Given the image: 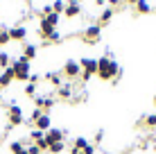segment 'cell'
I'll return each mask as SVG.
<instances>
[{"label": "cell", "instance_id": "obj_28", "mask_svg": "<svg viewBox=\"0 0 156 154\" xmlns=\"http://www.w3.org/2000/svg\"><path fill=\"white\" fill-rule=\"evenodd\" d=\"M145 125L147 127H156V113H149L147 118H145Z\"/></svg>", "mask_w": 156, "mask_h": 154}, {"label": "cell", "instance_id": "obj_12", "mask_svg": "<svg viewBox=\"0 0 156 154\" xmlns=\"http://www.w3.org/2000/svg\"><path fill=\"white\" fill-rule=\"evenodd\" d=\"M12 82H14V70H12V66H9V68H5V70L0 73V88H7Z\"/></svg>", "mask_w": 156, "mask_h": 154}, {"label": "cell", "instance_id": "obj_32", "mask_svg": "<svg viewBox=\"0 0 156 154\" xmlns=\"http://www.w3.org/2000/svg\"><path fill=\"white\" fill-rule=\"evenodd\" d=\"M70 154H82V152H79V150H75V147H73V150H70Z\"/></svg>", "mask_w": 156, "mask_h": 154}, {"label": "cell", "instance_id": "obj_31", "mask_svg": "<svg viewBox=\"0 0 156 154\" xmlns=\"http://www.w3.org/2000/svg\"><path fill=\"white\" fill-rule=\"evenodd\" d=\"M122 2H131V5H136V2H138V0H122Z\"/></svg>", "mask_w": 156, "mask_h": 154}, {"label": "cell", "instance_id": "obj_18", "mask_svg": "<svg viewBox=\"0 0 156 154\" xmlns=\"http://www.w3.org/2000/svg\"><path fill=\"white\" fill-rule=\"evenodd\" d=\"M133 7H136L138 14H149V12H152V5H149V0H138Z\"/></svg>", "mask_w": 156, "mask_h": 154}, {"label": "cell", "instance_id": "obj_17", "mask_svg": "<svg viewBox=\"0 0 156 154\" xmlns=\"http://www.w3.org/2000/svg\"><path fill=\"white\" fill-rule=\"evenodd\" d=\"M57 95L61 100H70V95H73V86L70 84H61V86L57 88Z\"/></svg>", "mask_w": 156, "mask_h": 154}, {"label": "cell", "instance_id": "obj_10", "mask_svg": "<svg viewBox=\"0 0 156 154\" xmlns=\"http://www.w3.org/2000/svg\"><path fill=\"white\" fill-rule=\"evenodd\" d=\"M36 107L43 109L45 113H50V109L55 107V100H52L50 95H36Z\"/></svg>", "mask_w": 156, "mask_h": 154}, {"label": "cell", "instance_id": "obj_3", "mask_svg": "<svg viewBox=\"0 0 156 154\" xmlns=\"http://www.w3.org/2000/svg\"><path fill=\"white\" fill-rule=\"evenodd\" d=\"M57 25H59V14H48V16H43L41 18V25H39V32H41V36L43 39H48V36L52 34V32H57Z\"/></svg>", "mask_w": 156, "mask_h": 154}, {"label": "cell", "instance_id": "obj_16", "mask_svg": "<svg viewBox=\"0 0 156 154\" xmlns=\"http://www.w3.org/2000/svg\"><path fill=\"white\" fill-rule=\"evenodd\" d=\"M111 18H113V9H104V12L100 14V18H98V25H100V27H104V25L111 23Z\"/></svg>", "mask_w": 156, "mask_h": 154}, {"label": "cell", "instance_id": "obj_23", "mask_svg": "<svg viewBox=\"0 0 156 154\" xmlns=\"http://www.w3.org/2000/svg\"><path fill=\"white\" fill-rule=\"evenodd\" d=\"M9 41H12V39H9V30L0 25V45H7Z\"/></svg>", "mask_w": 156, "mask_h": 154}, {"label": "cell", "instance_id": "obj_11", "mask_svg": "<svg viewBox=\"0 0 156 154\" xmlns=\"http://www.w3.org/2000/svg\"><path fill=\"white\" fill-rule=\"evenodd\" d=\"M25 36H27V30H25L23 25H14V27H9V39H12V41H25Z\"/></svg>", "mask_w": 156, "mask_h": 154}, {"label": "cell", "instance_id": "obj_19", "mask_svg": "<svg viewBox=\"0 0 156 154\" xmlns=\"http://www.w3.org/2000/svg\"><path fill=\"white\" fill-rule=\"evenodd\" d=\"M45 79H48V82H50L52 84V86H61V84H63V77L61 75H59V73H48V75H45Z\"/></svg>", "mask_w": 156, "mask_h": 154}, {"label": "cell", "instance_id": "obj_36", "mask_svg": "<svg viewBox=\"0 0 156 154\" xmlns=\"http://www.w3.org/2000/svg\"><path fill=\"white\" fill-rule=\"evenodd\" d=\"M154 150H156V145H154Z\"/></svg>", "mask_w": 156, "mask_h": 154}, {"label": "cell", "instance_id": "obj_30", "mask_svg": "<svg viewBox=\"0 0 156 154\" xmlns=\"http://www.w3.org/2000/svg\"><path fill=\"white\" fill-rule=\"evenodd\" d=\"M111 5H113V7H118V5H122V0H109Z\"/></svg>", "mask_w": 156, "mask_h": 154}, {"label": "cell", "instance_id": "obj_2", "mask_svg": "<svg viewBox=\"0 0 156 154\" xmlns=\"http://www.w3.org/2000/svg\"><path fill=\"white\" fill-rule=\"evenodd\" d=\"M12 70H14V79H20V82H30V75H32V66L30 61H25L23 57L12 61Z\"/></svg>", "mask_w": 156, "mask_h": 154}, {"label": "cell", "instance_id": "obj_5", "mask_svg": "<svg viewBox=\"0 0 156 154\" xmlns=\"http://www.w3.org/2000/svg\"><path fill=\"white\" fill-rule=\"evenodd\" d=\"M79 75H82V66H79V61H75V59H68V61H66V66H63V73H61V77H68V79H77Z\"/></svg>", "mask_w": 156, "mask_h": 154}, {"label": "cell", "instance_id": "obj_25", "mask_svg": "<svg viewBox=\"0 0 156 154\" xmlns=\"http://www.w3.org/2000/svg\"><path fill=\"white\" fill-rule=\"evenodd\" d=\"M25 95H27V98H36V84H30L27 82V86H25Z\"/></svg>", "mask_w": 156, "mask_h": 154}, {"label": "cell", "instance_id": "obj_20", "mask_svg": "<svg viewBox=\"0 0 156 154\" xmlns=\"http://www.w3.org/2000/svg\"><path fill=\"white\" fill-rule=\"evenodd\" d=\"M63 150H66V143H52V145L50 147H48V152H50V154H61Z\"/></svg>", "mask_w": 156, "mask_h": 154}, {"label": "cell", "instance_id": "obj_22", "mask_svg": "<svg viewBox=\"0 0 156 154\" xmlns=\"http://www.w3.org/2000/svg\"><path fill=\"white\" fill-rule=\"evenodd\" d=\"M9 66H12V57H9L7 52H0V68L5 70V68H9Z\"/></svg>", "mask_w": 156, "mask_h": 154}, {"label": "cell", "instance_id": "obj_21", "mask_svg": "<svg viewBox=\"0 0 156 154\" xmlns=\"http://www.w3.org/2000/svg\"><path fill=\"white\" fill-rule=\"evenodd\" d=\"M52 12L55 14H63L66 12V0H55V2H52Z\"/></svg>", "mask_w": 156, "mask_h": 154}, {"label": "cell", "instance_id": "obj_34", "mask_svg": "<svg viewBox=\"0 0 156 154\" xmlns=\"http://www.w3.org/2000/svg\"><path fill=\"white\" fill-rule=\"evenodd\" d=\"M0 104H2V95H0Z\"/></svg>", "mask_w": 156, "mask_h": 154}, {"label": "cell", "instance_id": "obj_26", "mask_svg": "<svg viewBox=\"0 0 156 154\" xmlns=\"http://www.w3.org/2000/svg\"><path fill=\"white\" fill-rule=\"evenodd\" d=\"M43 113H45V111H43V109H39V107H36L34 111H32V118H30V120H32V123H36V120H39V118H41V116H43Z\"/></svg>", "mask_w": 156, "mask_h": 154}, {"label": "cell", "instance_id": "obj_35", "mask_svg": "<svg viewBox=\"0 0 156 154\" xmlns=\"http://www.w3.org/2000/svg\"><path fill=\"white\" fill-rule=\"evenodd\" d=\"M154 104H156V95H154Z\"/></svg>", "mask_w": 156, "mask_h": 154}, {"label": "cell", "instance_id": "obj_13", "mask_svg": "<svg viewBox=\"0 0 156 154\" xmlns=\"http://www.w3.org/2000/svg\"><path fill=\"white\" fill-rule=\"evenodd\" d=\"M34 129H39V131H48L50 129V113H43L41 118L34 123Z\"/></svg>", "mask_w": 156, "mask_h": 154}, {"label": "cell", "instance_id": "obj_4", "mask_svg": "<svg viewBox=\"0 0 156 154\" xmlns=\"http://www.w3.org/2000/svg\"><path fill=\"white\" fill-rule=\"evenodd\" d=\"M79 66H82V77L84 82H88L93 75H98V59H93V57H82L79 59Z\"/></svg>", "mask_w": 156, "mask_h": 154}, {"label": "cell", "instance_id": "obj_7", "mask_svg": "<svg viewBox=\"0 0 156 154\" xmlns=\"http://www.w3.org/2000/svg\"><path fill=\"white\" fill-rule=\"evenodd\" d=\"M7 118H9V125H23V109L18 107L16 102H12V107H9V111H7Z\"/></svg>", "mask_w": 156, "mask_h": 154}, {"label": "cell", "instance_id": "obj_9", "mask_svg": "<svg viewBox=\"0 0 156 154\" xmlns=\"http://www.w3.org/2000/svg\"><path fill=\"white\" fill-rule=\"evenodd\" d=\"M63 138H66V129H55V127H50V129L45 131L48 145H52V143H61Z\"/></svg>", "mask_w": 156, "mask_h": 154}, {"label": "cell", "instance_id": "obj_8", "mask_svg": "<svg viewBox=\"0 0 156 154\" xmlns=\"http://www.w3.org/2000/svg\"><path fill=\"white\" fill-rule=\"evenodd\" d=\"M75 150H79L82 154H95V147H93V143H90L88 138H84V136H79V138H75Z\"/></svg>", "mask_w": 156, "mask_h": 154}, {"label": "cell", "instance_id": "obj_14", "mask_svg": "<svg viewBox=\"0 0 156 154\" xmlns=\"http://www.w3.org/2000/svg\"><path fill=\"white\" fill-rule=\"evenodd\" d=\"M20 57H23L25 61H32L36 57V45L34 43H25L23 45V55H20Z\"/></svg>", "mask_w": 156, "mask_h": 154}, {"label": "cell", "instance_id": "obj_6", "mask_svg": "<svg viewBox=\"0 0 156 154\" xmlns=\"http://www.w3.org/2000/svg\"><path fill=\"white\" fill-rule=\"evenodd\" d=\"M82 36H84L86 43L93 45V43H98V41L102 39V27H100L98 23H95V25H88V27L84 30V34H82Z\"/></svg>", "mask_w": 156, "mask_h": 154}, {"label": "cell", "instance_id": "obj_15", "mask_svg": "<svg viewBox=\"0 0 156 154\" xmlns=\"http://www.w3.org/2000/svg\"><path fill=\"white\" fill-rule=\"evenodd\" d=\"M68 16V18H77L79 14H82V5L79 2H73V5H66V12H63Z\"/></svg>", "mask_w": 156, "mask_h": 154}, {"label": "cell", "instance_id": "obj_24", "mask_svg": "<svg viewBox=\"0 0 156 154\" xmlns=\"http://www.w3.org/2000/svg\"><path fill=\"white\" fill-rule=\"evenodd\" d=\"M45 138V131H39V129H32V134H30V141L32 143H39Z\"/></svg>", "mask_w": 156, "mask_h": 154}, {"label": "cell", "instance_id": "obj_27", "mask_svg": "<svg viewBox=\"0 0 156 154\" xmlns=\"http://www.w3.org/2000/svg\"><path fill=\"white\" fill-rule=\"evenodd\" d=\"M48 41H50V43H61V34H59V32H52V34L48 36Z\"/></svg>", "mask_w": 156, "mask_h": 154}, {"label": "cell", "instance_id": "obj_29", "mask_svg": "<svg viewBox=\"0 0 156 154\" xmlns=\"http://www.w3.org/2000/svg\"><path fill=\"white\" fill-rule=\"evenodd\" d=\"M41 79V75H30V84H36Z\"/></svg>", "mask_w": 156, "mask_h": 154}, {"label": "cell", "instance_id": "obj_1", "mask_svg": "<svg viewBox=\"0 0 156 154\" xmlns=\"http://www.w3.org/2000/svg\"><path fill=\"white\" fill-rule=\"evenodd\" d=\"M120 73H122L120 63H118L115 59H111L109 55L98 59V77L102 79V82H111V79H115Z\"/></svg>", "mask_w": 156, "mask_h": 154}, {"label": "cell", "instance_id": "obj_33", "mask_svg": "<svg viewBox=\"0 0 156 154\" xmlns=\"http://www.w3.org/2000/svg\"><path fill=\"white\" fill-rule=\"evenodd\" d=\"M95 2H98V5H104V0H95Z\"/></svg>", "mask_w": 156, "mask_h": 154}]
</instances>
